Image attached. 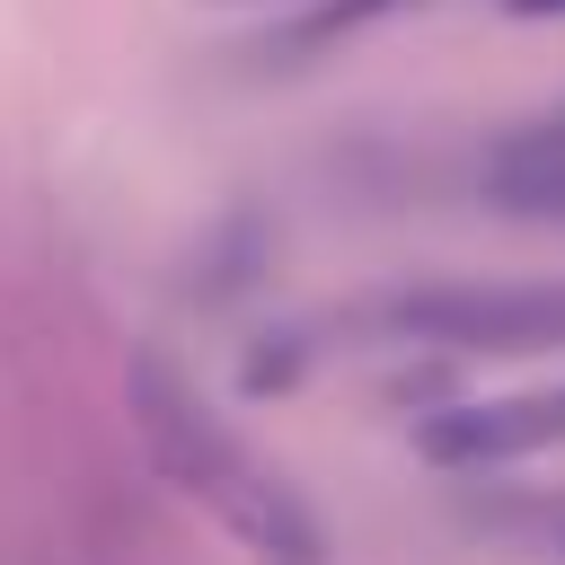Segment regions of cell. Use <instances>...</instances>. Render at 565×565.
I'll list each match as a JSON object with an SVG mask.
<instances>
[{
    "instance_id": "9",
    "label": "cell",
    "mask_w": 565,
    "mask_h": 565,
    "mask_svg": "<svg viewBox=\"0 0 565 565\" xmlns=\"http://www.w3.org/2000/svg\"><path fill=\"white\" fill-rule=\"evenodd\" d=\"M556 547H565V539H556Z\"/></svg>"
},
{
    "instance_id": "6",
    "label": "cell",
    "mask_w": 565,
    "mask_h": 565,
    "mask_svg": "<svg viewBox=\"0 0 565 565\" xmlns=\"http://www.w3.org/2000/svg\"><path fill=\"white\" fill-rule=\"evenodd\" d=\"M309 327H265L256 344H247V362H238V388L247 397H274V388H300L309 380Z\"/></svg>"
},
{
    "instance_id": "2",
    "label": "cell",
    "mask_w": 565,
    "mask_h": 565,
    "mask_svg": "<svg viewBox=\"0 0 565 565\" xmlns=\"http://www.w3.org/2000/svg\"><path fill=\"white\" fill-rule=\"evenodd\" d=\"M380 335L433 353H565V274H441L371 309Z\"/></svg>"
},
{
    "instance_id": "8",
    "label": "cell",
    "mask_w": 565,
    "mask_h": 565,
    "mask_svg": "<svg viewBox=\"0 0 565 565\" xmlns=\"http://www.w3.org/2000/svg\"><path fill=\"white\" fill-rule=\"evenodd\" d=\"M230 9H282V0H230Z\"/></svg>"
},
{
    "instance_id": "4",
    "label": "cell",
    "mask_w": 565,
    "mask_h": 565,
    "mask_svg": "<svg viewBox=\"0 0 565 565\" xmlns=\"http://www.w3.org/2000/svg\"><path fill=\"white\" fill-rule=\"evenodd\" d=\"M265 265H274V230H265V212L256 203H238V212H221L212 221V238H203V256H194V309H230L238 291H256L265 282Z\"/></svg>"
},
{
    "instance_id": "7",
    "label": "cell",
    "mask_w": 565,
    "mask_h": 565,
    "mask_svg": "<svg viewBox=\"0 0 565 565\" xmlns=\"http://www.w3.org/2000/svg\"><path fill=\"white\" fill-rule=\"evenodd\" d=\"M512 18H565V0H503Z\"/></svg>"
},
{
    "instance_id": "5",
    "label": "cell",
    "mask_w": 565,
    "mask_h": 565,
    "mask_svg": "<svg viewBox=\"0 0 565 565\" xmlns=\"http://www.w3.org/2000/svg\"><path fill=\"white\" fill-rule=\"evenodd\" d=\"M291 18L256 44V62H318V53H335V44H353V35H371V26H388V18H406L415 0H282Z\"/></svg>"
},
{
    "instance_id": "3",
    "label": "cell",
    "mask_w": 565,
    "mask_h": 565,
    "mask_svg": "<svg viewBox=\"0 0 565 565\" xmlns=\"http://www.w3.org/2000/svg\"><path fill=\"white\" fill-rule=\"evenodd\" d=\"M477 194L494 212H521V221H556L565 230V106L539 115V124H521V132H503L486 150V168H477Z\"/></svg>"
},
{
    "instance_id": "1",
    "label": "cell",
    "mask_w": 565,
    "mask_h": 565,
    "mask_svg": "<svg viewBox=\"0 0 565 565\" xmlns=\"http://www.w3.org/2000/svg\"><path fill=\"white\" fill-rule=\"evenodd\" d=\"M124 406H132V433H141L150 468H159L185 503H203L256 565H335L318 503H309L282 468H265V459L238 441V424H230L159 344H141V353L124 362Z\"/></svg>"
}]
</instances>
